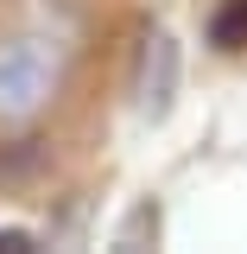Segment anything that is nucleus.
Returning <instances> with one entry per match:
<instances>
[{"label":"nucleus","mask_w":247,"mask_h":254,"mask_svg":"<svg viewBox=\"0 0 247 254\" xmlns=\"http://www.w3.org/2000/svg\"><path fill=\"white\" fill-rule=\"evenodd\" d=\"M57 51L45 38H13L0 45V127H26L57 102Z\"/></svg>","instance_id":"1"},{"label":"nucleus","mask_w":247,"mask_h":254,"mask_svg":"<svg viewBox=\"0 0 247 254\" xmlns=\"http://www.w3.org/2000/svg\"><path fill=\"white\" fill-rule=\"evenodd\" d=\"M178 83H184V51H178V38L165 26H146L140 38V64H133V108H140V121H165L171 108H178Z\"/></svg>","instance_id":"2"},{"label":"nucleus","mask_w":247,"mask_h":254,"mask_svg":"<svg viewBox=\"0 0 247 254\" xmlns=\"http://www.w3.org/2000/svg\"><path fill=\"white\" fill-rule=\"evenodd\" d=\"M203 32H209V51H247V0H216Z\"/></svg>","instance_id":"3"},{"label":"nucleus","mask_w":247,"mask_h":254,"mask_svg":"<svg viewBox=\"0 0 247 254\" xmlns=\"http://www.w3.org/2000/svg\"><path fill=\"white\" fill-rule=\"evenodd\" d=\"M133 242H158V203H133V216L114 229V248H133Z\"/></svg>","instance_id":"4"},{"label":"nucleus","mask_w":247,"mask_h":254,"mask_svg":"<svg viewBox=\"0 0 247 254\" xmlns=\"http://www.w3.org/2000/svg\"><path fill=\"white\" fill-rule=\"evenodd\" d=\"M32 248H38V229H19V222L0 229V254H32Z\"/></svg>","instance_id":"5"}]
</instances>
